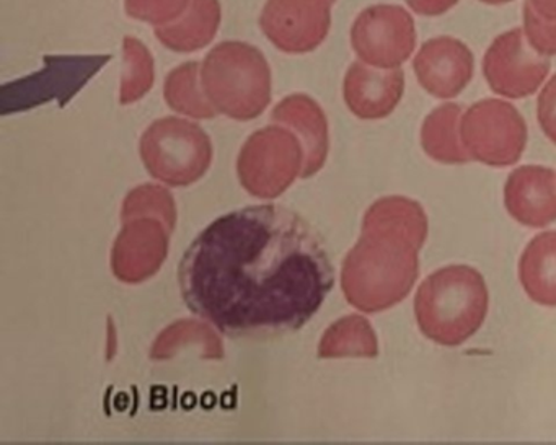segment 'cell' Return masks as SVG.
I'll list each match as a JSON object with an SVG mask.
<instances>
[{
  "instance_id": "1",
  "label": "cell",
  "mask_w": 556,
  "mask_h": 445,
  "mask_svg": "<svg viewBox=\"0 0 556 445\" xmlns=\"http://www.w3.org/2000/svg\"><path fill=\"white\" fill-rule=\"evenodd\" d=\"M181 301L232 340H275L302 330L324 307L334 268L320 233L281 204L217 217L178 265Z\"/></svg>"
},
{
  "instance_id": "2",
  "label": "cell",
  "mask_w": 556,
  "mask_h": 445,
  "mask_svg": "<svg viewBox=\"0 0 556 445\" xmlns=\"http://www.w3.org/2000/svg\"><path fill=\"white\" fill-rule=\"evenodd\" d=\"M363 242L344 269V289L361 310L380 312L402 302L419 275L425 242L382 224H364Z\"/></svg>"
},
{
  "instance_id": "3",
  "label": "cell",
  "mask_w": 556,
  "mask_h": 445,
  "mask_svg": "<svg viewBox=\"0 0 556 445\" xmlns=\"http://www.w3.org/2000/svg\"><path fill=\"white\" fill-rule=\"evenodd\" d=\"M486 282L470 266H447L432 272L415 297L419 330L442 346H460L470 340L488 314Z\"/></svg>"
},
{
  "instance_id": "4",
  "label": "cell",
  "mask_w": 556,
  "mask_h": 445,
  "mask_svg": "<svg viewBox=\"0 0 556 445\" xmlns=\"http://www.w3.org/2000/svg\"><path fill=\"white\" fill-rule=\"evenodd\" d=\"M203 86L224 113L236 119H253L268 105L271 69L258 48L243 41H223L204 60Z\"/></svg>"
},
{
  "instance_id": "5",
  "label": "cell",
  "mask_w": 556,
  "mask_h": 445,
  "mask_svg": "<svg viewBox=\"0 0 556 445\" xmlns=\"http://www.w3.org/2000/svg\"><path fill=\"white\" fill-rule=\"evenodd\" d=\"M460 141L471 161L490 167H510L526 149V122L510 103L481 100L462 116Z\"/></svg>"
},
{
  "instance_id": "6",
  "label": "cell",
  "mask_w": 556,
  "mask_h": 445,
  "mask_svg": "<svg viewBox=\"0 0 556 445\" xmlns=\"http://www.w3.org/2000/svg\"><path fill=\"white\" fill-rule=\"evenodd\" d=\"M141 154L155 177L190 181L211 164V142L198 126L167 118L148 129L142 138Z\"/></svg>"
},
{
  "instance_id": "7",
  "label": "cell",
  "mask_w": 556,
  "mask_h": 445,
  "mask_svg": "<svg viewBox=\"0 0 556 445\" xmlns=\"http://www.w3.org/2000/svg\"><path fill=\"white\" fill-rule=\"evenodd\" d=\"M351 47L367 66L399 69L415 51V21L400 5H372L354 21Z\"/></svg>"
},
{
  "instance_id": "8",
  "label": "cell",
  "mask_w": 556,
  "mask_h": 445,
  "mask_svg": "<svg viewBox=\"0 0 556 445\" xmlns=\"http://www.w3.org/2000/svg\"><path fill=\"white\" fill-rule=\"evenodd\" d=\"M548 58L536 53L520 28L500 35L483 58V74L488 86L506 99L533 96L548 76Z\"/></svg>"
},
{
  "instance_id": "9",
  "label": "cell",
  "mask_w": 556,
  "mask_h": 445,
  "mask_svg": "<svg viewBox=\"0 0 556 445\" xmlns=\"http://www.w3.org/2000/svg\"><path fill=\"white\" fill-rule=\"evenodd\" d=\"M331 0H266L260 28L286 54L314 53L330 34Z\"/></svg>"
},
{
  "instance_id": "10",
  "label": "cell",
  "mask_w": 556,
  "mask_h": 445,
  "mask_svg": "<svg viewBox=\"0 0 556 445\" xmlns=\"http://www.w3.org/2000/svg\"><path fill=\"white\" fill-rule=\"evenodd\" d=\"M419 86L435 99H455L473 77V54L451 37L432 38L413 61Z\"/></svg>"
},
{
  "instance_id": "11",
  "label": "cell",
  "mask_w": 556,
  "mask_h": 445,
  "mask_svg": "<svg viewBox=\"0 0 556 445\" xmlns=\"http://www.w3.org/2000/svg\"><path fill=\"white\" fill-rule=\"evenodd\" d=\"M507 213L527 227H545L556 220V171L526 165L516 168L504 187Z\"/></svg>"
},
{
  "instance_id": "12",
  "label": "cell",
  "mask_w": 556,
  "mask_h": 445,
  "mask_svg": "<svg viewBox=\"0 0 556 445\" xmlns=\"http://www.w3.org/2000/svg\"><path fill=\"white\" fill-rule=\"evenodd\" d=\"M405 92V74L400 69H376L353 63L344 77L348 109L361 119H382L392 115Z\"/></svg>"
},
{
  "instance_id": "13",
  "label": "cell",
  "mask_w": 556,
  "mask_h": 445,
  "mask_svg": "<svg viewBox=\"0 0 556 445\" xmlns=\"http://www.w3.org/2000/svg\"><path fill=\"white\" fill-rule=\"evenodd\" d=\"M298 144L291 136L281 129H265L247 142L240 170L252 180H285L298 167Z\"/></svg>"
},
{
  "instance_id": "14",
  "label": "cell",
  "mask_w": 556,
  "mask_h": 445,
  "mask_svg": "<svg viewBox=\"0 0 556 445\" xmlns=\"http://www.w3.org/2000/svg\"><path fill=\"white\" fill-rule=\"evenodd\" d=\"M223 21L219 0H191L187 14L165 27H155L154 35L174 53H197L210 47Z\"/></svg>"
},
{
  "instance_id": "15",
  "label": "cell",
  "mask_w": 556,
  "mask_h": 445,
  "mask_svg": "<svg viewBox=\"0 0 556 445\" xmlns=\"http://www.w3.org/2000/svg\"><path fill=\"white\" fill-rule=\"evenodd\" d=\"M523 291L540 305H556V232H543L523 250L519 263Z\"/></svg>"
},
{
  "instance_id": "16",
  "label": "cell",
  "mask_w": 556,
  "mask_h": 445,
  "mask_svg": "<svg viewBox=\"0 0 556 445\" xmlns=\"http://www.w3.org/2000/svg\"><path fill=\"white\" fill-rule=\"evenodd\" d=\"M462 109L455 103H444L429 113L422 123L421 145L432 161L447 165L471 162L460 141Z\"/></svg>"
},
{
  "instance_id": "17",
  "label": "cell",
  "mask_w": 556,
  "mask_h": 445,
  "mask_svg": "<svg viewBox=\"0 0 556 445\" xmlns=\"http://www.w3.org/2000/svg\"><path fill=\"white\" fill-rule=\"evenodd\" d=\"M273 118L289 123L302 131L308 148V174L317 171L328 151L327 119L320 106L308 97L295 96L285 100L273 113Z\"/></svg>"
},
{
  "instance_id": "18",
  "label": "cell",
  "mask_w": 556,
  "mask_h": 445,
  "mask_svg": "<svg viewBox=\"0 0 556 445\" xmlns=\"http://www.w3.org/2000/svg\"><path fill=\"white\" fill-rule=\"evenodd\" d=\"M123 74L122 102L131 103L144 97L154 84V58L144 43L136 37L123 40Z\"/></svg>"
},
{
  "instance_id": "19",
  "label": "cell",
  "mask_w": 556,
  "mask_h": 445,
  "mask_svg": "<svg viewBox=\"0 0 556 445\" xmlns=\"http://www.w3.org/2000/svg\"><path fill=\"white\" fill-rule=\"evenodd\" d=\"M200 63L190 61L181 64L168 74L165 80V99L178 112L187 113L194 118H213L210 106L201 100L198 93V71Z\"/></svg>"
},
{
  "instance_id": "20",
  "label": "cell",
  "mask_w": 556,
  "mask_h": 445,
  "mask_svg": "<svg viewBox=\"0 0 556 445\" xmlns=\"http://www.w3.org/2000/svg\"><path fill=\"white\" fill-rule=\"evenodd\" d=\"M191 0H126L128 17L154 27H165L187 14Z\"/></svg>"
},
{
  "instance_id": "21",
  "label": "cell",
  "mask_w": 556,
  "mask_h": 445,
  "mask_svg": "<svg viewBox=\"0 0 556 445\" xmlns=\"http://www.w3.org/2000/svg\"><path fill=\"white\" fill-rule=\"evenodd\" d=\"M337 349L340 354L374 357L377 354L376 334L364 318H350L338 331Z\"/></svg>"
},
{
  "instance_id": "22",
  "label": "cell",
  "mask_w": 556,
  "mask_h": 445,
  "mask_svg": "<svg viewBox=\"0 0 556 445\" xmlns=\"http://www.w3.org/2000/svg\"><path fill=\"white\" fill-rule=\"evenodd\" d=\"M523 34L530 47L542 56H556V22L540 17L527 0L523 4Z\"/></svg>"
},
{
  "instance_id": "23",
  "label": "cell",
  "mask_w": 556,
  "mask_h": 445,
  "mask_svg": "<svg viewBox=\"0 0 556 445\" xmlns=\"http://www.w3.org/2000/svg\"><path fill=\"white\" fill-rule=\"evenodd\" d=\"M536 118L546 138L556 144V74L548 80L536 102Z\"/></svg>"
},
{
  "instance_id": "24",
  "label": "cell",
  "mask_w": 556,
  "mask_h": 445,
  "mask_svg": "<svg viewBox=\"0 0 556 445\" xmlns=\"http://www.w3.org/2000/svg\"><path fill=\"white\" fill-rule=\"evenodd\" d=\"M458 0H406L413 12L426 17H435V15L445 14L457 5Z\"/></svg>"
},
{
  "instance_id": "25",
  "label": "cell",
  "mask_w": 556,
  "mask_h": 445,
  "mask_svg": "<svg viewBox=\"0 0 556 445\" xmlns=\"http://www.w3.org/2000/svg\"><path fill=\"white\" fill-rule=\"evenodd\" d=\"M529 4L540 17L556 22V0H529Z\"/></svg>"
},
{
  "instance_id": "26",
  "label": "cell",
  "mask_w": 556,
  "mask_h": 445,
  "mask_svg": "<svg viewBox=\"0 0 556 445\" xmlns=\"http://www.w3.org/2000/svg\"><path fill=\"white\" fill-rule=\"evenodd\" d=\"M480 2H483V4L488 5H503L509 4V2H513V0H480Z\"/></svg>"
},
{
  "instance_id": "27",
  "label": "cell",
  "mask_w": 556,
  "mask_h": 445,
  "mask_svg": "<svg viewBox=\"0 0 556 445\" xmlns=\"http://www.w3.org/2000/svg\"><path fill=\"white\" fill-rule=\"evenodd\" d=\"M334 2H337V0H331V4H334Z\"/></svg>"
}]
</instances>
